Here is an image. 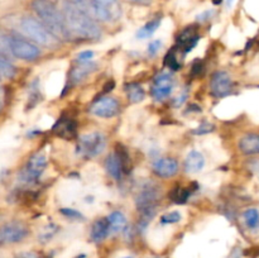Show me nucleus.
Listing matches in <instances>:
<instances>
[{"label":"nucleus","mask_w":259,"mask_h":258,"mask_svg":"<svg viewBox=\"0 0 259 258\" xmlns=\"http://www.w3.org/2000/svg\"><path fill=\"white\" fill-rule=\"evenodd\" d=\"M33 9L42 20L43 25L58 39H68L71 37L66 27L65 17L56 8L51 0H34L32 4Z\"/></svg>","instance_id":"f03ea898"},{"label":"nucleus","mask_w":259,"mask_h":258,"mask_svg":"<svg viewBox=\"0 0 259 258\" xmlns=\"http://www.w3.org/2000/svg\"><path fill=\"white\" fill-rule=\"evenodd\" d=\"M175 81L169 73L162 72L154 78L153 86H152V95L156 100H163L167 96L171 95L174 90Z\"/></svg>","instance_id":"9b49d317"},{"label":"nucleus","mask_w":259,"mask_h":258,"mask_svg":"<svg viewBox=\"0 0 259 258\" xmlns=\"http://www.w3.org/2000/svg\"><path fill=\"white\" fill-rule=\"evenodd\" d=\"M161 22H162V18L159 17L156 18V19L151 20V22H148L146 25H143V27L137 32V38H139V39H146V38L152 37L153 33L156 32V30L159 28V25H161Z\"/></svg>","instance_id":"4be33fe9"},{"label":"nucleus","mask_w":259,"mask_h":258,"mask_svg":"<svg viewBox=\"0 0 259 258\" xmlns=\"http://www.w3.org/2000/svg\"><path fill=\"white\" fill-rule=\"evenodd\" d=\"M95 70H96V65L94 62L81 63L80 66H77V67H75L72 71H71V81H72L73 83L81 82L86 76L90 75V73L94 72Z\"/></svg>","instance_id":"a211bd4d"},{"label":"nucleus","mask_w":259,"mask_h":258,"mask_svg":"<svg viewBox=\"0 0 259 258\" xmlns=\"http://www.w3.org/2000/svg\"><path fill=\"white\" fill-rule=\"evenodd\" d=\"M8 48L14 57L20 60L33 61L40 55V51L37 46L18 35H8Z\"/></svg>","instance_id":"423d86ee"},{"label":"nucleus","mask_w":259,"mask_h":258,"mask_svg":"<svg viewBox=\"0 0 259 258\" xmlns=\"http://www.w3.org/2000/svg\"><path fill=\"white\" fill-rule=\"evenodd\" d=\"M239 149L242 153L248 156L259 154V134L249 133L242 137L239 141Z\"/></svg>","instance_id":"2eb2a0df"},{"label":"nucleus","mask_w":259,"mask_h":258,"mask_svg":"<svg viewBox=\"0 0 259 258\" xmlns=\"http://www.w3.org/2000/svg\"><path fill=\"white\" fill-rule=\"evenodd\" d=\"M201 72H202V62L201 61H195L194 65H192L191 73L194 76H197V75H200Z\"/></svg>","instance_id":"473e14b6"},{"label":"nucleus","mask_w":259,"mask_h":258,"mask_svg":"<svg viewBox=\"0 0 259 258\" xmlns=\"http://www.w3.org/2000/svg\"><path fill=\"white\" fill-rule=\"evenodd\" d=\"M27 235L28 229L22 223L12 222L0 228V243H5V244L20 242Z\"/></svg>","instance_id":"6e6552de"},{"label":"nucleus","mask_w":259,"mask_h":258,"mask_svg":"<svg viewBox=\"0 0 259 258\" xmlns=\"http://www.w3.org/2000/svg\"><path fill=\"white\" fill-rule=\"evenodd\" d=\"M205 166V158L200 152L191 151L185 161V169L187 174H199Z\"/></svg>","instance_id":"dca6fc26"},{"label":"nucleus","mask_w":259,"mask_h":258,"mask_svg":"<svg viewBox=\"0 0 259 258\" xmlns=\"http://www.w3.org/2000/svg\"><path fill=\"white\" fill-rule=\"evenodd\" d=\"M211 15H212V12H206V13H204V14H201V15H199V17H197V19L199 20H206V19H209V18H211Z\"/></svg>","instance_id":"e433bc0d"},{"label":"nucleus","mask_w":259,"mask_h":258,"mask_svg":"<svg viewBox=\"0 0 259 258\" xmlns=\"http://www.w3.org/2000/svg\"><path fill=\"white\" fill-rule=\"evenodd\" d=\"M153 172L162 179H169L179 172V163L174 158H158L153 164Z\"/></svg>","instance_id":"f8f14e48"},{"label":"nucleus","mask_w":259,"mask_h":258,"mask_svg":"<svg viewBox=\"0 0 259 258\" xmlns=\"http://www.w3.org/2000/svg\"><path fill=\"white\" fill-rule=\"evenodd\" d=\"M99 4L104 5V7H110V5H114L116 3V0H95Z\"/></svg>","instance_id":"c9c22d12"},{"label":"nucleus","mask_w":259,"mask_h":258,"mask_svg":"<svg viewBox=\"0 0 259 258\" xmlns=\"http://www.w3.org/2000/svg\"><path fill=\"white\" fill-rule=\"evenodd\" d=\"M125 91L132 103H141L146 98V91L139 83H128L125 86Z\"/></svg>","instance_id":"412c9836"},{"label":"nucleus","mask_w":259,"mask_h":258,"mask_svg":"<svg viewBox=\"0 0 259 258\" xmlns=\"http://www.w3.org/2000/svg\"><path fill=\"white\" fill-rule=\"evenodd\" d=\"M15 75V67L7 57L0 53V76L5 78H12Z\"/></svg>","instance_id":"393cba45"},{"label":"nucleus","mask_w":259,"mask_h":258,"mask_svg":"<svg viewBox=\"0 0 259 258\" xmlns=\"http://www.w3.org/2000/svg\"><path fill=\"white\" fill-rule=\"evenodd\" d=\"M123 258H133V257H123Z\"/></svg>","instance_id":"79ce46f5"},{"label":"nucleus","mask_w":259,"mask_h":258,"mask_svg":"<svg viewBox=\"0 0 259 258\" xmlns=\"http://www.w3.org/2000/svg\"><path fill=\"white\" fill-rule=\"evenodd\" d=\"M20 27H22L23 32H24L30 39L37 42L38 45L46 46V47H55V46L57 45V40H56L55 35H53L42 23H39L37 19H34V18H23L22 22H20Z\"/></svg>","instance_id":"7ed1b4c3"},{"label":"nucleus","mask_w":259,"mask_h":258,"mask_svg":"<svg viewBox=\"0 0 259 258\" xmlns=\"http://www.w3.org/2000/svg\"><path fill=\"white\" fill-rule=\"evenodd\" d=\"M243 218H244V223L247 225L248 229L255 230L259 228V210L255 209V207H250V209H247L243 214Z\"/></svg>","instance_id":"5701e85b"},{"label":"nucleus","mask_w":259,"mask_h":258,"mask_svg":"<svg viewBox=\"0 0 259 258\" xmlns=\"http://www.w3.org/2000/svg\"><path fill=\"white\" fill-rule=\"evenodd\" d=\"M179 47L184 51L185 53L190 52L191 50H194L195 46L199 42V34L196 32V28L195 27H187L180 33L179 38Z\"/></svg>","instance_id":"ddd939ff"},{"label":"nucleus","mask_w":259,"mask_h":258,"mask_svg":"<svg viewBox=\"0 0 259 258\" xmlns=\"http://www.w3.org/2000/svg\"><path fill=\"white\" fill-rule=\"evenodd\" d=\"M110 232L111 230L109 220L101 218V219H98L93 224V228H91V239L96 243H100L108 237Z\"/></svg>","instance_id":"f3484780"},{"label":"nucleus","mask_w":259,"mask_h":258,"mask_svg":"<svg viewBox=\"0 0 259 258\" xmlns=\"http://www.w3.org/2000/svg\"><path fill=\"white\" fill-rule=\"evenodd\" d=\"M166 65L172 70H179L181 67V62L176 57V50H172L168 55L166 56Z\"/></svg>","instance_id":"bb28decb"},{"label":"nucleus","mask_w":259,"mask_h":258,"mask_svg":"<svg viewBox=\"0 0 259 258\" xmlns=\"http://www.w3.org/2000/svg\"><path fill=\"white\" fill-rule=\"evenodd\" d=\"M186 99H187L186 91H185V93H182V94H180V95L177 96L176 99H175V106H177V108H179V106H181L182 104L185 103V100H186Z\"/></svg>","instance_id":"72a5a7b5"},{"label":"nucleus","mask_w":259,"mask_h":258,"mask_svg":"<svg viewBox=\"0 0 259 258\" xmlns=\"http://www.w3.org/2000/svg\"><path fill=\"white\" fill-rule=\"evenodd\" d=\"M113 88H114V81H109L108 85L105 86V90H104V91H105V93H108V91L113 90Z\"/></svg>","instance_id":"4c0bfd02"},{"label":"nucleus","mask_w":259,"mask_h":258,"mask_svg":"<svg viewBox=\"0 0 259 258\" xmlns=\"http://www.w3.org/2000/svg\"><path fill=\"white\" fill-rule=\"evenodd\" d=\"M190 196V191L185 187H175L171 192H169V199L176 204H185Z\"/></svg>","instance_id":"a878e982"},{"label":"nucleus","mask_w":259,"mask_h":258,"mask_svg":"<svg viewBox=\"0 0 259 258\" xmlns=\"http://www.w3.org/2000/svg\"><path fill=\"white\" fill-rule=\"evenodd\" d=\"M233 90V82L229 73L225 71H218L210 81V91L215 98H224Z\"/></svg>","instance_id":"9d476101"},{"label":"nucleus","mask_w":259,"mask_h":258,"mask_svg":"<svg viewBox=\"0 0 259 258\" xmlns=\"http://www.w3.org/2000/svg\"><path fill=\"white\" fill-rule=\"evenodd\" d=\"M180 220H181V214L179 211L167 212L161 218L162 224H175V223H179Z\"/></svg>","instance_id":"cd10ccee"},{"label":"nucleus","mask_w":259,"mask_h":258,"mask_svg":"<svg viewBox=\"0 0 259 258\" xmlns=\"http://www.w3.org/2000/svg\"><path fill=\"white\" fill-rule=\"evenodd\" d=\"M161 46H162L161 40H158V39L152 40V42L149 43V46H148V55L149 56L156 55V53L159 51V48H161Z\"/></svg>","instance_id":"2f4dec72"},{"label":"nucleus","mask_w":259,"mask_h":258,"mask_svg":"<svg viewBox=\"0 0 259 258\" xmlns=\"http://www.w3.org/2000/svg\"><path fill=\"white\" fill-rule=\"evenodd\" d=\"M63 17H65L66 27L71 35L82 38V39H98L101 35L100 28L95 20L86 15L85 13L76 9L73 5L66 4L63 7Z\"/></svg>","instance_id":"f257e3e1"},{"label":"nucleus","mask_w":259,"mask_h":258,"mask_svg":"<svg viewBox=\"0 0 259 258\" xmlns=\"http://www.w3.org/2000/svg\"><path fill=\"white\" fill-rule=\"evenodd\" d=\"M106 147L105 136L99 132L82 134L77 141V154L83 158H93L103 153Z\"/></svg>","instance_id":"20e7f679"},{"label":"nucleus","mask_w":259,"mask_h":258,"mask_svg":"<svg viewBox=\"0 0 259 258\" xmlns=\"http://www.w3.org/2000/svg\"><path fill=\"white\" fill-rule=\"evenodd\" d=\"M94 57V52L93 51H83L81 52L80 55L77 56V61L81 63H85V62H91Z\"/></svg>","instance_id":"c756f323"},{"label":"nucleus","mask_w":259,"mask_h":258,"mask_svg":"<svg viewBox=\"0 0 259 258\" xmlns=\"http://www.w3.org/2000/svg\"><path fill=\"white\" fill-rule=\"evenodd\" d=\"M110 230L113 233L121 232L126 227V218L121 211H113L108 217Z\"/></svg>","instance_id":"aec40b11"},{"label":"nucleus","mask_w":259,"mask_h":258,"mask_svg":"<svg viewBox=\"0 0 259 258\" xmlns=\"http://www.w3.org/2000/svg\"><path fill=\"white\" fill-rule=\"evenodd\" d=\"M233 3H234V0H227V7L230 8L233 5Z\"/></svg>","instance_id":"ea45409f"},{"label":"nucleus","mask_w":259,"mask_h":258,"mask_svg":"<svg viewBox=\"0 0 259 258\" xmlns=\"http://www.w3.org/2000/svg\"><path fill=\"white\" fill-rule=\"evenodd\" d=\"M105 168L108 171V174L113 177L114 180L119 181L121 180V176H123V167H121L120 161H119L118 156L115 153L110 154V156L106 158L105 162Z\"/></svg>","instance_id":"6ab92c4d"},{"label":"nucleus","mask_w":259,"mask_h":258,"mask_svg":"<svg viewBox=\"0 0 259 258\" xmlns=\"http://www.w3.org/2000/svg\"><path fill=\"white\" fill-rule=\"evenodd\" d=\"M46 167H47V157L45 156V153L38 152V153L33 154V156L28 159L24 168L20 172V182L24 185H33L34 182L38 181V179H39L40 176H42Z\"/></svg>","instance_id":"39448f33"},{"label":"nucleus","mask_w":259,"mask_h":258,"mask_svg":"<svg viewBox=\"0 0 259 258\" xmlns=\"http://www.w3.org/2000/svg\"><path fill=\"white\" fill-rule=\"evenodd\" d=\"M56 136L65 139H72L76 136V123L73 119L62 116L53 126Z\"/></svg>","instance_id":"4468645a"},{"label":"nucleus","mask_w":259,"mask_h":258,"mask_svg":"<svg viewBox=\"0 0 259 258\" xmlns=\"http://www.w3.org/2000/svg\"><path fill=\"white\" fill-rule=\"evenodd\" d=\"M68 4L73 5L76 9L85 13L94 20H100V22H108L111 18V13L104 5L99 4L95 0H67Z\"/></svg>","instance_id":"0eeeda50"},{"label":"nucleus","mask_w":259,"mask_h":258,"mask_svg":"<svg viewBox=\"0 0 259 258\" xmlns=\"http://www.w3.org/2000/svg\"><path fill=\"white\" fill-rule=\"evenodd\" d=\"M61 212H62L66 218H70V219H73V220L83 219L82 214L75 209H66V207H63V209H61Z\"/></svg>","instance_id":"c85d7f7f"},{"label":"nucleus","mask_w":259,"mask_h":258,"mask_svg":"<svg viewBox=\"0 0 259 258\" xmlns=\"http://www.w3.org/2000/svg\"><path fill=\"white\" fill-rule=\"evenodd\" d=\"M132 2H137V3H142V4H147V3H149V0H132Z\"/></svg>","instance_id":"58836bf2"},{"label":"nucleus","mask_w":259,"mask_h":258,"mask_svg":"<svg viewBox=\"0 0 259 258\" xmlns=\"http://www.w3.org/2000/svg\"><path fill=\"white\" fill-rule=\"evenodd\" d=\"M17 258H39V255L34 252H23Z\"/></svg>","instance_id":"f704fd0d"},{"label":"nucleus","mask_w":259,"mask_h":258,"mask_svg":"<svg viewBox=\"0 0 259 258\" xmlns=\"http://www.w3.org/2000/svg\"><path fill=\"white\" fill-rule=\"evenodd\" d=\"M3 106V98H2V90H0V109Z\"/></svg>","instance_id":"a19ab883"},{"label":"nucleus","mask_w":259,"mask_h":258,"mask_svg":"<svg viewBox=\"0 0 259 258\" xmlns=\"http://www.w3.org/2000/svg\"><path fill=\"white\" fill-rule=\"evenodd\" d=\"M115 154L118 156L119 161H120L124 174H129V172L132 171V161H131V156H129L128 151H126L121 144H118V146H116Z\"/></svg>","instance_id":"b1692460"},{"label":"nucleus","mask_w":259,"mask_h":258,"mask_svg":"<svg viewBox=\"0 0 259 258\" xmlns=\"http://www.w3.org/2000/svg\"><path fill=\"white\" fill-rule=\"evenodd\" d=\"M214 131V125L210 123H204L201 124V125L199 126V128H196L194 131L195 134H206V133H210V132Z\"/></svg>","instance_id":"7c9ffc66"},{"label":"nucleus","mask_w":259,"mask_h":258,"mask_svg":"<svg viewBox=\"0 0 259 258\" xmlns=\"http://www.w3.org/2000/svg\"><path fill=\"white\" fill-rule=\"evenodd\" d=\"M120 110L118 100L111 96H104L91 105L90 111L99 118H113Z\"/></svg>","instance_id":"1a4fd4ad"}]
</instances>
